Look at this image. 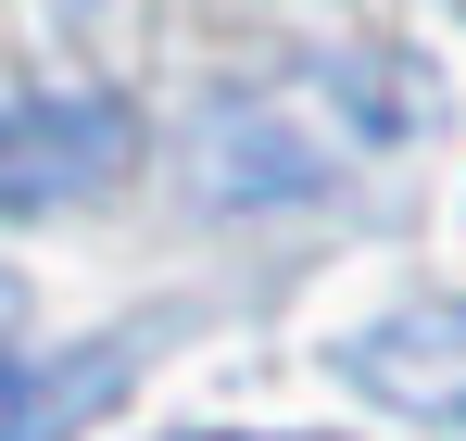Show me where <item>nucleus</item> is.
Instances as JSON below:
<instances>
[{
	"instance_id": "nucleus-1",
	"label": "nucleus",
	"mask_w": 466,
	"mask_h": 441,
	"mask_svg": "<svg viewBox=\"0 0 466 441\" xmlns=\"http://www.w3.org/2000/svg\"><path fill=\"white\" fill-rule=\"evenodd\" d=\"M114 164H127V114L114 101H0V215L88 202Z\"/></svg>"
},
{
	"instance_id": "nucleus-4",
	"label": "nucleus",
	"mask_w": 466,
	"mask_h": 441,
	"mask_svg": "<svg viewBox=\"0 0 466 441\" xmlns=\"http://www.w3.org/2000/svg\"><path fill=\"white\" fill-rule=\"evenodd\" d=\"M189 441H239V429H189Z\"/></svg>"
},
{
	"instance_id": "nucleus-3",
	"label": "nucleus",
	"mask_w": 466,
	"mask_h": 441,
	"mask_svg": "<svg viewBox=\"0 0 466 441\" xmlns=\"http://www.w3.org/2000/svg\"><path fill=\"white\" fill-rule=\"evenodd\" d=\"M114 378H127V354H114V341H101V354H76V366H0V441H64L88 404L114 391Z\"/></svg>"
},
{
	"instance_id": "nucleus-2",
	"label": "nucleus",
	"mask_w": 466,
	"mask_h": 441,
	"mask_svg": "<svg viewBox=\"0 0 466 441\" xmlns=\"http://www.w3.org/2000/svg\"><path fill=\"white\" fill-rule=\"evenodd\" d=\"M353 391H379L403 416H454L466 404V315H403L379 341H353Z\"/></svg>"
}]
</instances>
